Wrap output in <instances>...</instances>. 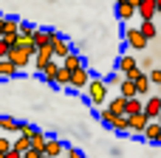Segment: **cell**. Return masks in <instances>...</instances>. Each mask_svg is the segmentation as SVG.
Segmentation results:
<instances>
[{"label":"cell","mask_w":161,"mask_h":158,"mask_svg":"<svg viewBox=\"0 0 161 158\" xmlns=\"http://www.w3.org/2000/svg\"><path fill=\"white\" fill-rule=\"evenodd\" d=\"M156 6H158V11H161V0H156Z\"/></svg>","instance_id":"obj_39"},{"label":"cell","mask_w":161,"mask_h":158,"mask_svg":"<svg viewBox=\"0 0 161 158\" xmlns=\"http://www.w3.org/2000/svg\"><path fill=\"white\" fill-rule=\"evenodd\" d=\"M158 124H161V116H158Z\"/></svg>","instance_id":"obj_42"},{"label":"cell","mask_w":161,"mask_h":158,"mask_svg":"<svg viewBox=\"0 0 161 158\" xmlns=\"http://www.w3.org/2000/svg\"><path fill=\"white\" fill-rule=\"evenodd\" d=\"M34 54H37V45L34 42H20V45L11 48L8 59L17 65V71H25L28 65H34Z\"/></svg>","instance_id":"obj_1"},{"label":"cell","mask_w":161,"mask_h":158,"mask_svg":"<svg viewBox=\"0 0 161 158\" xmlns=\"http://www.w3.org/2000/svg\"><path fill=\"white\" fill-rule=\"evenodd\" d=\"M91 71L82 65V68H76V71H71V90H85L88 85H91Z\"/></svg>","instance_id":"obj_6"},{"label":"cell","mask_w":161,"mask_h":158,"mask_svg":"<svg viewBox=\"0 0 161 158\" xmlns=\"http://www.w3.org/2000/svg\"><path fill=\"white\" fill-rule=\"evenodd\" d=\"M54 59H57V57H54V48H51V45H48V48H40V51L34 54V68L42 74V71H45V65H48V62H54Z\"/></svg>","instance_id":"obj_9"},{"label":"cell","mask_w":161,"mask_h":158,"mask_svg":"<svg viewBox=\"0 0 161 158\" xmlns=\"http://www.w3.org/2000/svg\"><path fill=\"white\" fill-rule=\"evenodd\" d=\"M125 45H127V48H133V51H147L150 40L142 34V28H139V25H127V28H125Z\"/></svg>","instance_id":"obj_3"},{"label":"cell","mask_w":161,"mask_h":158,"mask_svg":"<svg viewBox=\"0 0 161 158\" xmlns=\"http://www.w3.org/2000/svg\"><path fill=\"white\" fill-rule=\"evenodd\" d=\"M3 31H6V17H0V37H3Z\"/></svg>","instance_id":"obj_38"},{"label":"cell","mask_w":161,"mask_h":158,"mask_svg":"<svg viewBox=\"0 0 161 158\" xmlns=\"http://www.w3.org/2000/svg\"><path fill=\"white\" fill-rule=\"evenodd\" d=\"M14 150H17V153H28V150H31V139H28V136L14 139Z\"/></svg>","instance_id":"obj_29"},{"label":"cell","mask_w":161,"mask_h":158,"mask_svg":"<svg viewBox=\"0 0 161 158\" xmlns=\"http://www.w3.org/2000/svg\"><path fill=\"white\" fill-rule=\"evenodd\" d=\"M57 85L59 88H71V71L65 65H59V74H57Z\"/></svg>","instance_id":"obj_26"},{"label":"cell","mask_w":161,"mask_h":158,"mask_svg":"<svg viewBox=\"0 0 161 158\" xmlns=\"http://www.w3.org/2000/svg\"><path fill=\"white\" fill-rule=\"evenodd\" d=\"M65 155H68V158H88L82 150H76V147H65Z\"/></svg>","instance_id":"obj_34"},{"label":"cell","mask_w":161,"mask_h":158,"mask_svg":"<svg viewBox=\"0 0 161 158\" xmlns=\"http://www.w3.org/2000/svg\"><path fill=\"white\" fill-rule=\"evenodd\" d=\"M147 74H150V82L153 85H161V68H150Z\"/></svg>","instance_id":"obj_33"},{"label":"cell","mask_w":161,"mask_h":158,"mask_svg":"<svg viewBox=\"0 0 161 158\" xmlns=\"http://www.w3.org/2000/svg\"><path fill=\"white\" fill-rule=\"evenodd\" d=\"M28 139H31V147H34V150H40V153L45 150V141H48V136H45L42 130H37V127H34V130L28 133Z\"/></svg>","instance_id":"obj_20"},{"label":"cell","mask_w":161,"mask_h":158,"mask_svg":"<svg viewBox=\"0 0 161 158\" xmlns=\"http://www.w3.org/2000/svg\"><path fill=\"white\" fill-rule=\"evenodd\" d=\"M136 88H139V96H144V99H147V96H153V93H150L153 82H150V74H147V71H142V74L136 76Z\"/></svg>","instance_id":"obj_13"},{"label":"cell","mask_w":161,"mask_h":158,"mask_svg":"<svg viewBox=\"0 0 161 158\" xmlns=\"http://www.w3.org/2000/svg\"><path fill=\"white\" fill-rule=\"evenodd\" d=\"M122 79H125V74H122V71H113V74H110L105 82H108V85H116V88H119V85H122Z\"/></svg>","instance_id":"obj_30"},{"label":"cell","mask_w":161,"mask_h":158,"mask_svg":"<svg viewBox=\"0 0 161 158\" xmlns=\"http://www.w3.org/2000/svg\"><path fill=\"white\" fill-rule=\"evenodd\" d=\"M17 74V65L11 59H0V79H11Z\"/></svg>","instance_id":"obj_24"},{"label":"cell","mask_w":161,"mask_h":158,"mask_svg":"<svg viewBox=\"0 0 161 158\" xmlns=\"http://www.w3.org/2000/svg\"><path fill=\"white\" fill-rule=\"evenodd\" d=\"M108 107L113 110V113H119V116H127V99L119 93V96H113V99H108Z\"/></svg>","instance_id":"obj_18"},{"label":"cell","mask_w":161,"mask_h":158,"mask_svg":"<svg viewBox=\"0 0 161 158\" xmlns=\"http://www.w3.org/2000/svg\"><path fill=\"white\" fill-rule=\"evenodd\" d=\"M139 28H142V34H144L147 40H156V37H158V25H156V20H142Z\"/></svg>","instance_id":"obj_21"},{"label":"cell","mask_w":161,"mask_h":158,"mask_svg":"<svg viewBox=\"0 0 161 158\" xmlns=\"http://www.w3.org/2000/svg\"><path fill=\"white\" fill-rule=\"evenodd\" d=\"M156 14H158L156 0H139V17L142 20H156Z\"/></svg>","instance_id":"obj_11"},{"label":"cell","mask_w":161,"mask_h":158,"mask_svg":"<svg viewBox=\"0 0 161 158\" xmlns=\"http://www.w3.org/2000/svg\"><path fill=\"white\" fill-rule=\"evenodd\" d=\"M133 113H144V99L142 96L127 99V116H133Z\"/></svg>","instance_id":"obj_25"},{"label":"cell","mask_w":161,"mask_h":158,"mask_svg":"<svg viewBox=\"0 0 161 158\" xmlns=\"http://www.w3.org/2000/svg\"><path fill=\"white\" fill-rule=\"evenodd\" d=\"M23 158H42V153H40V150H34V147H31V150H28V153H23Z\"/></svg>","instance_id":"obj_36"},{"label":"cell","mask_w":161,"mask_h":158,"mask_svg":"<svg viewBox=\"0 0 161 158\" xmlns=\"http://www.w3.org/2000/svg\"><path fill=\"white\" fill-rule=\"evenodd\" d=\"M147 124H150V119H147L144 113H133V116H130V133H136V136H142Z\"/></svg>","instance_id":"obj_14"},{"label":"cell","mask_w":161,"mask_h":158,"mask_svg":"<svg viewBox=\"0 0 161 158\" xmlns=\"http://www.w3.org/2000/svg\"><path fill=\"white\" fill-rule=\"evenodd\" d=\"M51 40H54V31H51V28H37V31H34V45H37V51H40V48H48Z\"/></svg>","instance_id":"obj_12"},{"label":"cell","mask_w":161,"mask_h":158,"mask_svg":"<svg viewBox=\"0 0 161 158\" xmlns=\"http://www.w3.org/2000/svg\"><path fill=\"white\" fill-rule=\"evenodd\" d=\"M116 71H122L127 79H136V76L142 74V65H139V59H136V57L122 54V57H119V62H116Z\"/></svg>","instance_id":"obj_4"},{"label":"cell","mask_w":161,"mask_h":158,"mask_svg":"<svg viewBox=\"0 0 161 158\" xmlns=\"http://www.w3.org/2000/svg\"><path fill=\"white\" fill-rule=\"evenodd\" d=\"M14 147V141H8V139H0V153H8Z\"/></svg>","instance_id":"obj_35"},{"label":"cell","mask_w":161,"mask_h":158,"mask_svg":"<svg viewBox=\"0 0 161 158\" xmlns=\"http://www.w3.org/2000/svg\"><path fill=\"white\" fill-rule=\"evenodd\" d=\"M158 93H161V85H158Z\"/></svg>","instance_id":"obj_43"},{"label":"cell","mask_w":161,"mask_h":158,"mask_svg":"<svg viewBox=\"0 0 161 158\" xmlns=\"http://www.w3.org/2000/svg\"><path fill=\"white\" fill-rule=\"evenodd\" d=\"M139 65H142V71H150V68H153V59H150V57H144Z\"/></svg>","instance_id":"obj_37"},{"label":"cell","mask_w":161,"mask_h":158,"mask_svg":"<svg viewBox=\"0 0 161 158\" xmlns=\"http://www.w3.org/2000/svg\"><path fill=\"white\" fill-rule=\"evenodd\" d=\"M116 116H119V113H113V110H110L108 105H105V107H99V119H102V124H105V127H110Z\"/></svg>","instance_id":"obj_27"},{"label":"cell","mask_w":161,"mask_h":158,"mask_svg":"<svg viewBox=\"0 0 161 158\" xmlns=\"http://www.w3.org/2000/svg\"><path fill=\"white\" fill-rule=\"evenodd\" d=\"M62 65H65L68 71H76V68H82V65H85V59H82V54H79V51L74 48V51H71V54H68V57L62 59Z\"/></svg>","instance_id":"obj_16"},{"label":"cell","mask_w":161,"mask_h":158,"mask_svg":"<svg viewBox=\"0 0 161 158\" xmlns=\"http://www.w3.org/2000/svg\"><path fill=\"white\" fill-rule=\"evenodd\" d=\"M142 139L150 141V144H158V141H161V124H158V119H150V124L144 127Z\"/></svg>","instance_id":"obj_10"},{"label":"cell","mask_w":161,"mask_h":158,"mask_svg":"<svg viewBox=\"0 0 161 158\" xmlns=\"http://www.w3.org/2000/svg\"><path fill=\"white\" fill-rule=\"evenodd\" d=\"M139 14V0H116V17L122 23H130Z\"/></svg>","instance_id":"obj_5"},{"label":"cell","mask_w":161,"mask_h":158,"mask_svg":"<svg viewBox=\"0 0 161 158\" xmlns=\"http://www.w3.org/2000/svg\"><path fill=\"white\" fill-rule=\"evenodd\" d=\"M17 127H20V122H14L11 116H0V130H6V133H17Z\"/></svg>","instance_id":"obj_28"},{"label":"cell","mask_w":161,"mask_h":158,"mask_svg":"<svg viewBox=\"0 0 161 158\" xmlns=\"http://www.w3.org/2000/svg\"><path fill=\"white\" fill-rule=\"evenodd\" d=\"M119 93L125 96V99H133V96H139V88H136V79H122V85H119Z\"/></svg>","instance_id":"obj_17"},{"label":"cell","mask_w":161,"mask_h":158,"mask_svg":"<svg viewBox=\"0 0 161 158\" xmlns=\"http://www.w3.org/2000/svg\"><path fill=\"white\" fill-rule=\"evenodd\" d=\"M8 54H11V45L6 37H0V59H8Z\"/></svg>","instance_id":"obj_31"},{"label":"cell","mask_w":161,"mask_h":158,"mask_svg":"<svg viewBox=\"0 0 161 158\" xmlns=\"http://www.w3.org/2000/svg\"><path fill=\"white\" fill-rule=\"evenodd\" d=\"M31 130H34V124H31V122H20V127H17V136H28Z\"/></svg>","instance_id":"obj_32"},{"label":"cell","mask_w":161,"mask_h":158,"mask_svg":"<svg viewBox=\"0 0 161 158\" xmlns=\"http://www.w3.org/2000/svg\"><path fill=\"white\" fill-rule=\"evenodd\" d=\"M34 31H37V25L20 23V42H34Z\"/></svg>","instance_id":"obj_23"},{"label":"cell","mask_w":161,"mask_h":158,"mask_svg":"<svg viewBox=\"0 0 161 158\" xmlns=\"http://www.w3.org/2000/svg\"><path fill=\"white\" fill-rule=\"evenodd\" d=\"M45 155H51V158H59L62 153H65V144L59 141V139H51L48 136V141H45V150H42Z\"/></svg>","instance_id":"obj_15"},{"label":"cell","mask_w":161,"mask_h":158,"mask_svg":"<svg viewBox=\"0 0 161 158\" xmlns=\"http://www.w3.org/2000/svg\"><path fill=\"white\" fill-rule=\"evenodd\" d=\"M59 65H62L59 59L48 62V65H45V71H42V79H45V82H51V85H57V74H59Z\"/></svg>","instance_id":"obj_19"},{"label":"cell","mask_w":161,"mask_h":158,"mask_svg":"<svg viewBox=\"0 0 161 158\" xmlns=\"http://www.w3.org/2000/svg\"><path fill=\"white\" fill-rule=\"evenodd\" d=\"M144 116L147 119H158L161 116V93H153L144 99Z\"/></svg>","instance_id":"obj_8"},{"label":"cell","mask_w":161,"mask_h":158,"mask_svg":"<svg viewBox=\"0 0 161 158\" xmlns=\"http://www.w3.org/2000/svg\"><path fill=\"white\" fill-rule=\"evenodd\" d=\"M42 158H51V155H45V153H42Z\"/></svg>","instance_id":"obj_41"},{"label":"cell","mask_w":161,"mask_h":158,"mask_svg":"<svg viewBox=\"0 0 161 158\" xmlns=\"http://www.w3.org/2000/svg\"><path fill=\"white\" fill-rule=\"evenodd\" d=\"M0 158H6V153H0Z\"/></svg>","instance_id":"obj_40"},{"label":"cell","mask_w":161,"mask_h":158,"mask_svg":"<svg viewBox=\"0 0 161 158\" xmlns=\"http://www.w3.org/2000/svg\"><path fill=\"white\" fill-rule=\"evenodd\" d=\"M113 133H130V116H116L113 124H110Z\"/></svg>","instance_id":"obj_22"},{"label":"cell","mask_w":161,"mask_h":158,"mask_svg":"<svg viewBox=\"0 0 161 158\" xmlns=\"http://www.w3.org/2000/svg\"><path fill=\"white\" fill-rule=\"evenodd\" d=\"M108 82L105 79H99V76H93L91 79V85L85 88V96H88V102H91V107H105L108 105Z\"/></svg>","instance_id":"obj_2"},{"label":"cell","mask_w":161,"mask_h":158,"mask_svg":"<svg viewBox=\"0 0 161 158\" xmlns=\"http://www.w3.org/2000/svg\"><path fill=\"white\" fill-rule=\"evenodd\" d=\"M51 48H54V57H57L59 62H62V59H65V57H68V54L74 51V45H71V42H68L65 37H59L57 31H54V40H51Z\"/></svg>","instance_id":"obj_7"}]
</instances>
